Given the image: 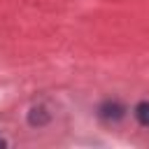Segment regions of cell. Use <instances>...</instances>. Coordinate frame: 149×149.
Returning <instances> with one entry per match:
<instances>
[{
    "label": "cell",
    "instance_id": "cell-1",
    "mask_svg": "<svg viewBox=\"0 0 149 149\" xmlns=\"http://www.w3.org/2000/svg\"><path fill=\"white\" fill-rule=\"evenodd\" d=\"M98 114H100V119H105V121H119V119H123L126 107H123L121 102H116V100H105V102L98 107Z\"/></svg>",
    "mask_w": 149,
    "mask_h": 149
},
{
    "label": "cell",
    "instance_id": "cell-2",
    "mask_svg": "<svg viewBox=\"0 0 149 149\" xmlns=\"http://www.w3.org/2000/svg\"><path fill=\"white\" fill-rule=\"evenodd\" d=\"M49 112L44 109V107H33L30 112H28V123L30 126H44V123H49Z\"/></svg>",
    "mask_w": 149,
    "mask_h": 149
},
{
    "label": "cell",
    "instance_id": "cell-3",
    "mask_svg": "<svg viewBox=\"0 0 149 149\" xmlns=\"http://www.w3.org/2000/svg\"><path fill=\"white\" fill-rule=\"evenodd\" d=\"M133 114H135V119H137V123H140V126L149 128V100H142V102H137Z\"/></svg>",
    "mask_w": 149,
    "mask_h": 149
},
{
    "label": "cell",
    "instance_id": "cell-4",
    "mask_svg": "<svg viewBox=\"0 0 149 149\" xmlns=\"http://www.w3.org/2000/svg\"><path fill=\"white\" fill-rule=\"evenodd\" d=\"M0 147H7V140H2V137H0Z\"/></svg>",
    "mask_w": 149,
    "mask_h": 149
}]
</instances>
